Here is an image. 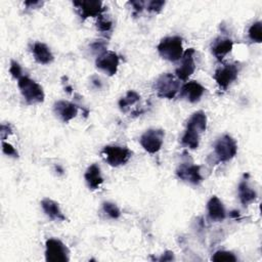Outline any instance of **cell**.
Wrapping results in <instances>:
<instances>
[{"label": "cell", "instance_id": "7", "mask_svg": "<svg viewBox=\"0 0 262 262\" xmlns=\"http://www.w3.org/2000/svg\"><path fill=\"white\" fill-rule=\"evenodd\" d=\"M69 249L57 238H48L45 244V259L48 262H68Z\"/></svg>", "mask_w": 262, "mask_h": 262}, {"label": "cell", "instance_id": "20", "mask_svg": "<svg viewBox=\"0 0 262 262\" xmlns=\"http://www.w3.org/2000/svg\"><path fill=\"white\" fill-rule=\"evenodd\" d=\"M41 207H42L44 213L51 220H54V221H64L66 220V216L63 215L58 204L55 201L48 199V198L43 199L41 201Z\"/></svg>", "mask_w": 262, "mask_h": 262}, {"label": "cell", "instance_id": "27", "mask_svg": "<svg viewBox=\"0 0 262 262\" xmlns=\"http://www.w3.org/2000/svg\"><path fill=\"white\" fill-rule=\"evenodd\" d=\"M165 1H162V0H154V1H148L147 3H145V6H146V9L147 11L149 12H152V13H159L162 11L163 7L165 6Z\"/></svg>", "mask_w": 262, "mask_h": 262}, {"label": "cell", "instance_id": "4", "mask_svg": "<svg viewBox=\"0 0 262 262\" xmlns=\"http://www.w3.org/2000/svg\"><path fill=\"white\" fill-rule=\"evenodd\" d=\"M17 86L20 90L21 95L29 104H35L44 101L45 94L43 88L40 84L32 80L31 78L23 76L20 79H18Z\"/></svg>", "mask_w": 262, "mask_h": 262}, {"label": "cell", "instance_id": "15", "mask_svg": "<svg viewBox=\"0 0 262 262\" xmlns=\"http://www.w3.org/2000/svg\"><path fill=\"white\" fill-rule=\"evenodd\" d=\"M54 114L64 123L73 120L78 114V106L67 100H58L53 105Z\"/></svg>", "mask_w": 262, "mask_h": 262}, {"label": "cell", "instance_id": "5", "mask_svg": "<svg viewBox=\"0 0 262 262\" xmlns=\"http://www.w3.org/2000/svg\"><path fill=\"white\" fill-rule=\"evenodd\" d=\"M214 152L219 162H228L237 152L236 141L230 135L224 134L215 141Z\"/></svg>", "mask_w": 262, "mask_h": 262}, {"label": "cell", "instance_id": "8", "mask_svg": "<svg viewBox=\"0 0 262 262\" xmlns=\"http://www.w3.org/2000/svg\"><path fill=\"white\" fill-rule=\"evenodd\" d=\"M165 131L163 129L150 128L147 129L139 139L141 146L149 154L158 152L164 142Z\"/></svg>", "mask_w": 262, "mask_h": 262}, {"label": "cell", "instance_id": "9", "mask_svg": "<svg viewBox=\"0 0 262 262\" xmlns=\"http://www.w3.org/2000/svg\"><path fill=\"white\" fill-rule=\"evenodd\" d=\"M238 75V68L235 63H227L224 64L214 72L213 78L218 84L219 88L222 90H226L228 86L236 80Z\"/></svg>", "mask_w": 262, "mask_h": 262}, {"label": "cell", "instance_id": "2", "mask_svg": "<svg viewBox=\"0 0 262 262\" xmlns=\"http://www.w3.org/2000/svg\"><path fill=\"white\" fill-rule=\"evenodd\" d=\"M159 54L166 60L177 61L183 55L182 38L179 36L165 37L157 46Z\"/></svg>", "mask_w": 262, "mask_h": 262}, {"label": "cell", "instance_id": "31", "mask_svg": "<svg viewBox=\"0 0 262 262\" xmlns=\"http://www.w3.org/2000/svg\"><path fill=\"white\" fill-rule=\"evenodd\" d=\"M12 133V130H11V127L9 124L5 125V124H2L1 127H0V134H1V138L2 140H4L8 135H10Z\"/></svg>", "mask_w": 262, "mask_h": 262}, {"label": "cell", "instance_id": "32", "mask_svg": "<svg viewBox=\"0 0 262 262\" xmlns=\"http://www.w3.org/2000/svg\"><path fill=\"white\" fill-rule=\"evenodd\" d=\"M161 262H166V261H172L174 260V253L172 251H166L162 254V256L158 259Z\"/></svg>", "mask_w": 262, "mask_h": 262}, {"label": "cell", "instance_id": "12", "mask_svg": "<svg viewBox=\"0 0 262 262\" xmlns=\"http://www.w3.org/2000/svg\"><path fill=\"white\" fill-rule=\"evenodd\" d=\"M194 49L188 48L183 52L182 57L180 58V64L175 70V76L181 80L186 81L195 71V62H194Z\"/></svg>", "mask_w": 262, "mask_h": 262}, {"label": "cell", "instance_id": "11", "mask_svg": "<svg viewBox=\"0 0 262 262\" xmlns=\"http://www.w3.org/2000/svg\"><path fill=\"white\" fill-rule=\"evenodd\" d=\"M73 4L83 20L88 17H98L105 10V8L102 5V2L98 0L74 1Z\"/></svg>", "mask_w": 262, "mask_h": 262}, {"label": "cell", "instance_id": "19", "mask_svg": "<svg viewBox=\"0 0 262 262\" xmlns=\"http://www.w3.org/2000/svg\"><path fill=\"white\" fill-rule=\"evenodd\" d=\"M84 178L86 180V183H87L88 187L92 190H95V189L99 188V186L103 182V178L101 176L100 168L97 164H92L87 168V170L84 174Z\"/></svg>", "mask_w": 262, "mask_h": 262}, {"label": "cell", "instance_id": "23", "mask_svg": "<svg viewBox=\"0 0 262 262\" xmlns=\"http://www.w3.org/2000/svg\"><path fill=\"white\" fill-rule=\"evenodd\" d=\"M249 38L256 43L262 42V23L261 21H255L251 25L248 31Z\"/></svg>", "mask_w": 262, "mask_h": 262}, {"label": "cell", "instance_id": "16", "mask_svg": "<svg viewBox=\"0 0 262 262\" xmlns=\"http://www.w3.org/2000/svg\"><path fill=\"white\" fill-rule=\"evenodd\" d=\"M207 211L209 218L214 222H220L225 219L226 212L222 202L218 196L212 195L207 203Z\"/></svg>", "mask_w": 262, "mask_h": 262}, {"label": "cell", "instance_id": "3", "mask_svg": "<svg viewBox=\"0 0 262 262\" xmlns=\"http://www.w3.org/2000/svg\"><path fill=\"white\" fill-rule=\"evenodd\" d=\"M155 90L159 97L172 99L180 90V80L173 74H162L155 82Z\"/></svg>", "mask_w": 262, "mask_h": 262}, {"label": "cell", "instance_id": "22", "mask_svg": "<svg viewBox=\"0 0 262 262\" xmlns=\"http://www.w3.org/2000/svg\"><path fill=\"white\" fill-rule=\"evenodd\" d=\"M140 99V95L139 93H137L134 90H129L125 96H123L122 98H120L119 100V106L120 110L123 112H126V110L130 106L133 105L134 103H136L137 101H139Z\"/></svg>", "mask_w": 262, "mask_h": 262}, {"label": "cell", "instance_id": "1", "mask_svg": "<svg viewBox=\"0 0 262 262\" xmlns=\"http://www.w3.org/2000/svg\"><path fill=\"white\" fill-rule=\"evenodd\" d=\"M207 129V116L203 111L194 112L186 123V129L181 137L183 145L195 149L199 147L201 134Z\"/></svg>", "mask_w": 262, "mask_h": 262}, {"label": "cell", "instance_id": "6", "mask_svg": "<svg viewBox=\"0 0 262 262\" xmlns=\"http://www.w3.org/2000/svg\"><path fill=\"white\" fill-rule=\"evenodd\" d=\"M132 151L126 146L106 145L102 148L101 155L112 167H119L126 164L132 157Z\"/></svg>", "mask_w": 262, "mask_h": 262}, {"label": "cell", "instance_id": "26", "mask_svg": "<svg viewBox=\"0 0 262 262\" xmlns=\"http://www.w3.org/2000/svg\"><path fill=\"white\" fill-rule=\"evenodd\" d=\"M102 209L104 213L112 219H118L121 216V211L118 206L112 202L102 203Z\"/></svg>", "mask_w": 262, "mask_h": 262}, {"label": "cell", "instance_id": "30", "mask_svg": "<svg viewBox=\"0 0 262 262\" xmlns=\"http://www.w3.org/2000/svg\"><path fill=\"white\" fill-rule=\"evenodd\" d=\"M128 4H130L133 8V14H139L143 8H145V2L143 1H129Z\"/></svg>", "mask_w": 262, "mask_h": 262}, {"label": "cell", "instance_id": "10", "mask_svg": "<svg viewBox=\"0 0 262 262\" xmlns=\"http://www.w3.org/2000/svg\"><path fill=\"white\" fill-rule=\"evenodd\" d=\"M119 62H120V57L118 56V54L114 51L106 50L101 54H98L95 60V66L98 70L102 71L107 76L112 77L116 75L118 71Z\"/></svg>", "mask_w": 262, "mask_h": 262}, {"label": "cell", "instance_id": "21", "mask_svg": "<svg viewBox=\"0 0 262 262\" xmlns=\"http://www.w3.org/2000/svg\"><path fill=\"white\" fill-rule=\"evenodd\" d=\"M238 199L243 206H248L257 199V192L253 189L247 180H242L237 186Z\"/></svg>", "mask_w": 262, "mask_h": 262}, {"label": "cell", "instance_id": "34", "mask_svg": "<svg viewBox=\"0 0 262 262\" xmlns=\"http://www.w3.org/2000/svg\"><path fill=\"white\" fill-rule=\"evenodd\" d=\"M229 215H230V217H233V218H237V217H239V213H238V211H231Z\"/></svg>", "mask_w": 262, "mask_h": 262}, {"label": "cell", "instance_id": "29", "mask_svg": "<svg viewBox=\"0 0 262 262\" xmlns=\"http://www.w3.org/2000/svg\"><path fill=\"white\" fill-rule=\"evenodd\" d=\"M2 151L9 157H13V158H17L18 157V152L17 150L8 142L6 141H2Z\"/></svg>", "mask_w": 262, "mask_h": 262}, {"label": "cell", "instance_id": "17", "mask_svg": "<svg viewBox=\"0 0 262 262\" xmlns=\"http://www.w3.org/2000/svg\"><path fill=\"white\" fill-rule=\"evenodd\" d=\"M232 47L233 41L231 39L219 37L213 41L211 45V51L217 60L221 61L232 50Z\"/></svg>", "mask_w": 262, "mask_h": 262}, {"label": "cell", "instance_id": "14", "mask_svg": "<svg viewBox=\"0 0 262 262\" xmlns=\"http://www.w3.org/2000/svg\"><path fill=\"white\" fill-rule=\"evenodd\" d=\"M206 88L196 81H189L180 88V96L191 103L198 102L204 95Z\"/></svg>", "mask_w": 262, "mask_h": 262}, {"label": "cell", "instance_id": "18", "mask_svg": "<svg viewBox=\"0 0 262 262\" xmlns=\"http://www.w3.org/2000/svg\"><path fill=\"white\" fill-rule=\"evenodd\" d=\"M32 53L35 60L41 64H49L54 59V56L49 47L42 42L34 43L32 47Z\"/></svg>", "mask_w": 262, "mask_h": 262}, {"label": "cell", "instance_id": "28", "mask_svg": "<svg viewBox=\"0 0 262 262\" xmlns=\"http://www.w3.org/2000/svg\"><path fill=\"white\" fill-rule=\"evenodd\" d=\"M9 73L11 74V76H12L14 79H17V80L23 77V75H21V73H23L21 67H20L19 63L16 62L15 60H11V61H10Z\"/></svg>", "mask_w": 262, "mask_h": 262}, {"label": "cell", "instance_id": "25", "mask_svg": "<svg viewBox=\"0 0 262 262\" xmlns=\"http://www.w3.org/2000/svg\"><path fill=\"white\" fill-rule=\"evenodd\" d=\"M96 28L98 31H100L102 33H108L112 31L113 21L108 16L100 14L96 20Z\"/></svg>", "mask_w": 262, "mask_h": 262}, {"label": "cell", "instance_id": "24", "mask_svg": "<svg viewBox=\"0 0 262 262\" xmlns=\"http://www.w3.org/2000/svg\"><path fill=\"white\" fill-rule=\"evenodd\" d=\"M211 259L216 262H235L237 260L235 255L229 251H217Z\"/></svg>", "mask_w": 262, "mask_h": 262}, {"label": "cell", "instance_id": "13", "mask_svg": "<svg viewBox=\"0 0 262 262\" xmlns=\"http://www.w3.org/2000/svg\"><path fill=\"white\" fill-rule=\"evenodd\" d=\"M176 176L179 179L193 185H199L203 181L201 166L189 163H182L176 170Z\"/></svg>", "mask_w": 262, "mask_h": 262}, {"label": "cell", "instance_id": "33", "mask_svg": "<svg viewBox=\"0 0 262 262\" xmlns=\"http://www.w3.org/2000/svg\"><path fill=\"white\" fill-rule=\"evenodd\" d=\"M25 5L28 8H38L39 6L43 5V2L42 1H26Z\"/></svg>", "mask_w": 262, "mask_h": 262}]
</instances>
